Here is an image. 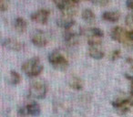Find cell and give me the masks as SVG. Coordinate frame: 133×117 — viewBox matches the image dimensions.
Instances as JSON below:
<instances>
[{"mask_svg":"<svg viewBox=\"0 0 133 117\" xmlns=\"http://www.w3.org/2000/svg\"><path fill=\"white\" fill-rule=\"evenodd\" d=\"M21 69H22L23 72H24L26 76L36 77L42 72L43 65L38 58L34 57V58L29 59V60H26V61L22 64Z\"/></svg>","mask_w":133,"mask_h":117,"instance_id":"cell-1","label":"cell"},{"mask_svg":"<svg viewBox=\"0 0 133 117\" xmlns=\"http://www.w3.org/2000/svg\"><path fill=\"white\" fill-rule=\"evenodd\" d=\"M48 61L53 68L59 71H64L69 67V60L59 50H53L48 55Z\"/></svg>","mask_w":133,"mask_h":117,"instance_id":"cell-2","label":"cell"},{"mask_svg":"<svg viewBox=\"0 0 133 117\" xmlns=\"http://www.w3.org/2000/svg\"><path fill=\"white\" fill-rule=\"evenodd\" d=\"M48 87L42 81H37L33 82L29 87V94L35 99H43L46 94Z\"/></svg>","mask_w":133,"mask_h":117,"instance_id":"cell-3","label":"cell"},{"mask_svg":"<svg viewBox=\"0 0 133 117\" xmlns=\"http://www.w3.org/2000/svg\"><path fill=\"white\" fill-rule=\"evenodd\" d=\"M113 107L120 114H125L133 107V99L130 98H118L112 102Z\"/></svg>","mask_w":133,"mask_h":117,"instance_id":"cell-4","label":"cell"},{"mask_svg":"<svg viewBox=\"0 0 133 117\" xmlns=\"http://www.w3.org/2000/svg\"><path fill=\"white\" fill-rule=\"evenodd\" d=\"M31 41L35 46L42 48L48 42V35L41 29H36L31 35Z\"/></svg>","mask_w":133,"mask_h":117,"instance_id":"cell-5","label":"cell"},{"mask_svg":"<svg viewBox=\"0 0 133 117\" xmlns=\"http://www.w3.org/2000/svg\"><path fill=\"white\" fill-rule=\"evenodd\" d=\"M89 54L95 60H100L104 57V51L101 48V42L89 43Z\"/></svg>","mask_w":133,"mask_h":117,"instance_id":"cell-6","label":"cell"},{"mask_svg":"<svg viewBox=\"0 0 133 117\" xmlns=\"http://www.w3.org/2000/svg\"><path fill=\"white\" fill-rule=\"evenodd\" d=\"M49 14L50 12L48 9H38L37 11L31 14L30 19L35 22L39 23V24H46L48 20Z\"/></svg>","mask_w":133,"mask_h":117,"instance_id":"cell-7","label":"cell"},{"mask_svg":"<svg viewBox=\"0 0 133 117\" xmlns=\"http://www.w3.org/2000/svg\"><path fill=\"white\" fill-rule=\"evenodd\" d=\"M82 34V32H77V31H72L70 29L65 30L63 37H64V40L69 46H73L76 45L78 42V37Z\"/></svg>","mask_w":133,"mask_h":117,"instance_id":"cell-8","label":"cell"},{"mask_svg":"<svg viewBox=\"0 0 133 117\" xmlns=\"http://www.w3.org/2000/svg\"><path fill=\"white\" fill-rule=\"evenodd\" d=\"M57 25L60 28H64L65 30L70 29L75 26V20L73 19V17L62 15L59 19H57Z\"/></svg>","mask_w":133,"mask_h":117,"instance_id":"cell-9","label":"cell"},{"mask_svg":"<svg viewBox=\"0 0 133 117\" xmlns=\"http://www.w3.org/2000/svg\"><path fill=\"white\" fill-rule=\"evenodd\" d=\"M126 31L127 30L122 28L121 27H114L110 30V37L112 38V39L123 44L126 37Z\"/></svg>","mask_w":133,"mask_h":117,"instance_id":"cell-10","label":"cell"},{"mask_svg":"<svg viewBox=\"0 0 133 117\" xmlns=\"http://www.w3.org/2000/svg\"><path fill=\"white\" fill-rule=\"evenodd\" d=\"M3 46L8 48V50H13V51H19L23 48V45L20 41L16 39H12V38H8V39H4Z\"/></svg>","mask_w":133,"mask_h":117,"instance_id":"cell-11","label":"cell"},{"mask_svg":"<svg viewBox=\"0 0 133 117\" xmlns=\"http://www.w3.org/2000/svg\"><path fill=\"white\" fill-rule=\"evenodd\" d=\"M14 28H15L16 31L18 33L25 32L28 28V23H26V19H24L23 17H17L14 21Z\"/></svg>","mask_w":133,"mask_h":117,"instance_id":"cell-12","label":"cell"},{"mask_svg":"<svg viewBox=\"0 0 133 117\" xmlns=\"http://www.w3.org/2000/svg\"><path fill=\"white\" fill-rule=\"evenodd\" d=\"M102 19L109 22H117L119 19L120 14L118 11H106L102 14Z\"/></svg>","mask_w":133,"mask_h":117,"instance_id":"cell-13","label":"cell"},{"mask_svg":"<svg viewBox=\"0 0 133 117\" xmlns=\"http://www.w3.org/2000/svg\"><path fill=\"white\" fill-rule=\"evenodd\" d=\"M69 84L71 88H73L75 90H78V91L83 89V82L78 76H71L69 79Z\"/></svg>","mask_w":133,"mask_h":117,"instance_id":"cell-14","label":"cell"},{"mask_svg":"<svg viewBox=\"0 0 133 117\" xmlns=\"http://www.w3.org/2000/svg\"><path fill=\"white\" fill-rule=\"evenodd\" d=\"M26 108L28 111V114L32 115V116H37L40 113V106L35 102H32L31 103L28 104Z\"/></svg>","mask_w":133,"mask_h":117,"instance_id":"cell-15","label":"cell"},{"mask_svg":"<svg viewBox=\"0 0 133 117\" xmlns=\"http://www.w3.org/2000/svg\"><path fill=\"white\" fill-rule=\"evenodd\" d=\"M81 15H82V19L87 23H89V24L93 23L95 21V19H96V16H95L94 12L91 9H89V8H85L82 11Z\"/></svg>","mask_w":133,"mask_h":117,"instance_id":"cell-16","label":"cell"},{"mask_svg":"<svg viewBox=\"0 0 133 117\" xmlns=\"http://www.w3.org/2000/svg\"><path fill=\"white\" fill-rule=\"evenodd\" d=\"M9 82L13 85H17L21 82V77L19 75L18 72H17L16 71H10V77H9Z\"/></svg>","mask_w":133,"mask_h":117,"instance_id":"cell-17","label":"cell"},{"mask_svg":"<svg viewBox=\"0 0 133 117\" xmlns=\"http://www.w3.org/2000/svg\"><path fill=\"white\" fill-rule=\"evenodd\" d=\"M53 2L57 6V8L61 11H64L69 4V0H53Z\"/></svg>","mask_w":133,"mask_h":117,"instance_id":"cell-18","label":"cell"},{"mask_svg":"<svg viewBox=\"0 0 133 117\" xmlns=\"http://www.w3.org/2000/svg\"><path fill=\"white\" fill-rule=\"evenodd\" d=\"M127 62L129 64V69L125 72V77L132 82L133 81V60L130 59V58H129L127 60Z\"/></svg>","mask_w":133,"mask_h":117,"instance_id":"cell-19","label":"cell"},{"mask_svg":"<svg viewBox=\"0 0 133 117\" xmlns=\"http://www.w3.org/2000/svg\"><path fill=\"white\" fill-rule=\"evenodd\" d=\"M125 21H126V25L130 29H133V14H128L125 19Z\"/></svg>","mask_w":133,"mask_h":117,"instance_id":"cell-20","label":"cell"},{"mask_svg":"<svg viewBox=\"0 0 133 117\" xmlns=\"http://www.w3.org/2000/svg\"><path fill=\"white\" fill-rule=\"evenodd\" d=\"M8 0H0V10L2 12L8 10Z\"/></svg>","mask_w":133,"mask_h":117,"instance_id":"cell-21","label":"cell"},{"mask_svg":"<svg viewBox=\"0 0 133 117\" xmlns=\"http://www.w3.org/2000/svg\"><path fill=\"white\" fill-rule=\"evenodd\" d=\"M120 56V50H115L111 52L110 54V60H118Z\"/></svg>","mask_w":133,"mask_h":117,"instance_id":"cell-22","label":"cell"},{"mask_svg":"<svg viewBox=\"0 0 133 117\" xmlns=\"http://www.w3.org/2000/svg\"><path fill=\"white\" fill-rule=\"evenodd\" d=\"M91 2L93 4H96L98 6H101V7H104L109 2V0H90Z\"/></svg>","mask_w":133,"mask_h":117,"instance_id":"cell-23","label":"cell"},{"mask_svg":"<svg viewBox=\"0 0 133 117\" xmlns=\"http://www.w3.org/2000/svg\"><path fill=\"white\" fill-rule=\"evenodd\" d=\"M18 113L19 115H21V116H26V115H28V111H26V107H22L20 108V109L18 110Z\"/></svg>","mask_w":133,"mask_h":117,"instance_id":"cell-24","label":"cell"},{"mask_svg":"<svg viewBox=\"0 0 133 117\" xmlns=\"http://www.w3.org/2000/svg\"><path fill=\"white\" fill-rule=\"evenodd\" d=\"M126 5L129 9H133V0H127Z\"/></svg>","mask_w":133,"mask_h":117,"instance_id":"cell-25","label":"cell"},{"mask_svg":"<svg viewBox=\"0 0 133 117\" xmlns=\"http://www.w3.org/2000/svg\"><path fill=\"white\" fill-rule=\"evenodd\" d=\"M130 94L133 97V81L131 82V85H130Z\"/></svg>","mask_w":133,"mask_h":117,"instance_id":"cell-26","label":"cell"},{"mask_svg":"<svg viewBox=\"0 0 133 117\" xmlns=\"http://www.w3.org/2000/svg\"><path fill=\"white\" fill-rule=\"evenodd\" d=\"M73 3H76V4H78V2H80V1H82V0H71Z\"/></svg>","mask_w":133,"mask_h":117,"instance_id":"cell-27","label":"cell"}]
</instances>
